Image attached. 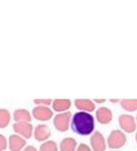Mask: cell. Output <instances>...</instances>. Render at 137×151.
<instances>
[{
  "label": "cell",
  "instance_id": "cell-15",
  "mask_svg": "<svg viewBox=\"0 0 137 151\" xmlns=\"http://www.w3.org/2000/svg\"><path fill=\"white\" fill-rule=\"evenodd\" d=\"M121 108L127 112L137 111V99H123L119 102Z\"/></svg>",
  "mask_w": 137,
  "mask_h": 151
},
{
  "label": "cell",
  "instance_id": "cell-18",
  "mask_svg": "<svg viewBox=\"0 0 137 151\" xmlns=\"http://www.w3.org/2000/svg\"><path fill=\"white\" fill-rule=\"evenodd\" d=\"M34 103L37 106H45V107H49L50 105H52L53 100H51V99H35L34 100Z\"/></svg>",
  "mask_w": 137,
  "mask_h": 151
},
{
  "label": "cell",
  "instance_id": "cell-4",
  "mask_svg": "<svg viewBox=\"0 0 137 151\" xmlns=\"http://www.w3.org/2000/svg\"><path fill=\"white\" fill-rule=\"evenodd\" d=\"M118 125L125 133H133L137 131V122L134 116L129 114H122L118 116Z\"/></svg>",
  "mask_w": 137,
  "mask_h": 151
},
{
  "label": "cell",
  "instance_id": "cell-10",
  "mask_svg": "<svg viewBox=\"0 0 137 151\" xmlns=\"http://www.w3.org/2000/svg\"><path fill=\"white\" fill-rule=\"evenodd\" d=\"M74 105L79 111L92 113L96 110V104L93 100L89 99H76L74 101Z\"/></svg>",
  "mask_w": 137,
  "mask_h": 151
},
{
  "label": "cell",
  "instance_id": "cell-25",
  "mask_svg": "<svg viewBox=\"0 0 137 151\" xmlns=\"http://www.w3.org/2000/svg\"><path fill=\"white\" fill-rule=\"evenodd\" d=\"M135 119H136V122H137V114H136V116H135Z\"/></svg>",
  "mask_w": 137,
  "mask_h": 151
},
{
  "label": "cell",
  "instance_id": "cell-20",
  "mask_svg": "<svg viewBox=\"0 0 137 151\" xmlns=\"http://www.w3.org/2000/svg\"><path fill=\"white\" fill-rule=\"evenodd\" d=\"M76 151H93L90 145H87L86 143H79L78 145Z\"/></svg>",
  "mask_w": 137,
  "mask_h": 151
},
{
  "label": "cell",
  "instance_id": "cell-19",
  "mask_svg": "<svg viewBox=\"0 0 137 151\" xmlns=\"http://www.w3.org/2000/svg\"><path fill=\"white\" fill-rule=\"evenodd\" d=\"M6 147H7V139L3 134H0V151H5Z\"/></svg>",
  "mask_w": 137,
  "mask_h": 151
},
{
  "label": "cell",
  "instance_id": "cell-3",
  "mask_svg": "<svg viewBox=\"0 0 137 151\" xmlns=\"http://www.w3.org/2000/svg\"><path fill=\"white\" fill-rule=\"evenodd\" d=\"M72 114L70 111L63 112V113H58L53 116V126L54 128L61 132H65L71 127V122Z\"/></svg>",
  "mask_w": 137,
  "mask_h": 151
},
{
  "label": "cell",
  "instance_id": "cell-17",
  "mask_svg": "<svg viewBox=\"0 0 137 151\" xmlns=\"http://www.w3.org/2000/svg\"><path fill=\"white\" fill-rule=\"evenodd\" d=\"M39 151H59V147L54 140H46L39 147Z\"/></svg>",
  "mask_w": 137,
  "mask_h": 151
},
{
  "label": "cell",
  "instance_id": "cell-16",
  "mask_svg": "<svg viewBox=\"0 0 137 151\" xmlns=\"http://www.w3.org/2000/svg\"><path fill=\"white\" fill-rule=\"evenodd\" d=\"M11 121V114L6 109H0V129L6 128Z\"/></svg>",
  "mask_w": 137,
  "mask_h": 151
},
{
  "label": "cell",
  "instance_id": "cell-6",
  "mask_svg": "<svg viewBox=\"0 0 137 151\" xmlns=\"http://www.w3.org/2000/svg\"><path fill=\"white\" fill-rule=\"evenodd\" d=\"M32 116L40 122H46L53 117V110L45 106H36L32 109Z\"/></svg>",
  "mask_w": 137,
  "mask_h": 151
},
{
  "label": "cell",
  "instance_id": "cell-2",
  "mask_svg": "<svg viewBox=\"0 0 137 151\" xmlns=\"http://www.w3.org/2000/svg\"><path fill=\"white\" fill-rule=\"evenodd\" d=\"M107 146L111 150H118L122 148L127 141L125 133L120 129L112 130L107 138Z\"/></svg>",
  "mask_w": 137,
  "mask_h": 151
},
{
  "label": "cell",
  "instance_id": "cell-1",
  "mask_svg": "<svg viewBox=\"0 0 137 151\" xmlns=\"http://www.w3.org/2000/svg\"><path fill=\"white\" fill-rule=\"evenodd\" d=\"M71 128L79 136H89L94 132L95 117L91 113L78 111L72 115Z\"/></svg>",
  "mask_w": 137,
  "mask_h": 151
},
{
  "label": "cell",
  "instance_id": "cell-14",
  "mask_svg": "<svg viewBox=\"0 0 137 151\" xmlns=\"http://www.w3.org/2000/svg\"><path fill=\"white\" fill-rule=\"evenodd\" d=\"M15 123H30L32 119V114L25 109H19L14 112L13 115Z\"/></svg>",
  "mask_w": 137,
  "mask_h": 151
},
{
  "label": "cell",
  "instance_id": "cell-13",
  "mask_svg": "<svg viewBox=\"0 0 137 151\" xmlns=\"http://www.w3.org/2000/svg\"><path fill=\"white\" fill-rule=\"evenodd\" d=\"M78 141L72 137L63 138L59 145L60 151H76L78 147Z\"/></svg>",
  "mask_w": 137,
  "mask_h": 151
},
{
  "label": "cell",
  "instance_id": "cell-22",
  "mask_svg": "<svg viewBox=\"0 0 137 151\" xmlns=\"http://www.w3.org/2000/svg\"><path fill=\"white\" fill-rule=\"evenodd\" d=\"M93 101H94L95 104H103V103L106 102V100L105 99H94Z\"/></svg>",
  "mask_w": 137,
  "mask_h": 151
},
{
  "label": "cell",
  "instance_id": "cell-7",
  "mask_svg": "<svg viewBox=\"0 0 137 151\" xmlns=\"http://www.w3.org/2000/svg\"><path fill=\"white\" fill-rule=\"evenodd\" d=\"M95 120L100 124H109L113 120V112L107 107H100L95 110Z\"/></svg>",
  "mask_w": 137,
  "mask_h": 151
},
{
  "label": "cell",
  "instance_id": "cell-24",
  "mask_svg": "<svg viewBox=\"0 0 137 151\" xmlns=\"http://www.w3.org/2000/svg\"><path fill=\"white\" fill-rule=\"evenodd\" d=\"M135 141H136V143H137V131H136V132H135Z\"/></svg>",
  "mask_w": 137,
  "mask_h": 151
},
{
  "label": "cell",
  "instance_id": "cell-23",
  "mask_svg": "<svg viewBox=\"0 0 137 151\" xmlns=\"http://www.w3.org/2000/svg\"><path fill=\"white\" fill-rule=\"evenodd\" d=\"M110 103L116 104V103H119L120 102V100H118V99H110Z\"/></svg>",
  "mask_w": 137,
  "mask_h": 151
},
{
  "label": "cell",
  "instance_id": "cell-11",
  "mask_svg": "<svg viewBox=\"0 0 137 151\" xmlns=\"http://www.w3.org/2000/svg\"><path fill=\"white\" fill-rule=\"evenodd\" d=\"M8 147L11 151H22L26 147V139L18 134H12L8 139Z\"/></svg>",
  "mask_w": 137,
  "mask_h": 151
},
{
  "label": "cell",
  "instance_id": "cell-5",
  "mask_svg": "<svg viewBox=\"0 0 137 151\" xmlns=\"http://www.w3.org/2000/svg\"><path fill=\"white\" fill-rule=\"evenodd\" d=\"M90 147L93 151H106L107 140L103 134L99 131H94L93 134L90 135Z\"/></svg>",
  "mask_w": 137,
  "mask_h": 151
},
{
  "label": "cell",
  "instance_id": "cell-26",
  "mask_svg": "<svg viewBox=\"0 0 137 151\" xmlns=\"http://www.w3.org/2000/svg\"><path fill=\"white\" fill-rule=\"evenodd\" d=\"M110 151H118V150H110Z\"/></svg>",
  "mask_w": 137,
  "mask_h": 151
},
{
  "label": "cell",
  "instance_id": "cell-8",
  "mask_svg": "<svg viewBox=\"0 0 137 151\" xmlns=\"http://www.w3.org/2000/svg\"><path fill=\"white\" fill-rule=\"evenodd\" d=\"M13 130L16 134L22 136L25 139H30L34 132L33 125L30 123H14L13 124Z\"/></svg>",
  "mask_w": 137,
  "mask_h": 151
},
{
  "label": "cell",
  "instance_id": "cell-9",
  "mask_svg": "<svg viewBox=\"0 0 137 151\" xmlns=\"http://www.w3.org/2000/svg\"><path fill=\"white\" fill-rule=\"evenodd\" d=\"M33 136L37 141L45 142L48 140V139L51 136V129L47 124H37L34 128Z\"/></svg>",
  "mask_w": 137,
  "mask_h": 151
},
{
  "label": "cell",
  "instance_id": "cell-21",
  "mask_svg": "<svg viewBox=\"0 0 137 151\" xmlns=\"http://www.w3.org/2000/svg\"><path fill=\"white\" fill-rule=\"evenodd\" d=\"M22 151H38V150L36 148V147H34L32 145H29V146H26Z\"/></svg>",
  "mask_w": 137,
  "mask_h": 151
},
{
  "label": "cell",
  "instance_id": "cell-12",
  "mask_svg": "<svg viewBox=\"0 0 137 151\" xmlns=\"http://www.w3.org/2000/svg\"><path fill=\"white\" fill-rule=\"evenodd\" d=\"M72 106V102L68 99H55L53 101V110L57 113H63L68 111Z\"/></svg>",
  "mask_w": 137,
  "mask_h": 151
}]
</instances>
